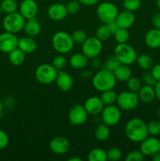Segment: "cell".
I'll return each mask as SVG.
<instances>
[{
    "mask_svg": "<svg viewBox=\"0 0 160 161\" xmlns=\"http://www.w3.org/2000/svg\"><path fill=\"white\" fill-rule=\"evenodd\" d=\"M125 134L130 141L133 142H141L148 136L147 124L140 118H133L126 123Z\"/></svg>",
    "mask_w": 160,
    "mask_h": 161,
    "instance_id": "obj_1",
    "label": "cell"
},
{
    "mask_svg": "<svg viewBox=\"0 0 160 161\" xmlns=\"http://www.w3.org/2000/svg\"><path fill=\"white\" fill-rule=\"evenodd\" d=\"M115 77L113 72L102 69L93 75L92 83L93 87L100 92L114 89L116 84Z\"/></svg>",
    "mask_w": 160,
    "mask_h": 161,
    "instance_id": "obj_2",
    "label": "cell"
},
{
    "mask_svg": "<svg viewBox=\"0 0 160 161\" xmlns=\"http://www.w3.org/2000/svg\"><path fill=\"white\" fill-rule=\"evenodd\" d=\"M51 42L53 50L60 54L71 52L75 45L72 36L64 31H56L52 37Z\"/></svg>",
    "mask_w": 160,
    "mask_h": 161,
    "instance_id": "obj_3",
    "label": "cell"
},
{
    "mask_svg": "<svg viewBox=\"0 0 160 161\" xmlns=\"http://www.w3.org/2000/svg\"><path fill=\"white\" fill-rule=\"evenodd\" d=\"M114 55L120 64L126 65H131L136 62L138 56L135 49L127 43L117 44L115 47Z\"/></svg>",
    "mask_w": 160,
    "mask_h": 161,
    "instance_id": "obj_4",
    "label": "cell"
},
{
    "mask_svg": "<svg viewBox=\"0 0 160 161\" xmlns=\"http://www.w3.org/2000/svg\"><path fill=\"white\" fill-rule=\"evenodd\" d=\"M25 22L26 19L17 11L6 14V17L3 18V26L6 31L16 34L24 29Z\"/></svg>",
    "mask_w": 160,
    "mask_h": 161,
    "instance_id": "obj_5",
    "label": "cell"
},
{
    "mask_svg": "<svg viewBox=\"0 0 160 161\" xmlns=\"http://www.w3.org/2000/svg\"><path fill=\"white\" fill-rule=\"evenodd\" d=\"M96 13L100 21L104 24H108L115 20L119 14V9L114 3L110 2H103L97 6Z\"/></svg>",
    "mask_w": 160,
    "mask_h": 161,
    "instance_id": "obj_6",
    "label": "cell"
},
{
    "mask_svg": "<svg viewBox=\"0 0 160 161\" xmlns=\"http://www.w3.org/2000/svg\"><path fill=\"white\" fill-rule=\"evenodd\" d=\"M139 102V97L136 93L125 91L118 94L116 104L120 109L124 111H133L138 106Z\"/></svg>",
    "mask_w": 160,
    "mask_h": 161,
    "instance_id": "obj_7",
    "label": "cell"
},
{
    "mask_svg": "<svg viewBox=\"0 0 160 161\" xmlns=\"http://www.w3.org/2000/svg\"><path fill=\"white\" fill-rule=\"evenodd\" d=\"M57 72L52 64H42L36 68L35 75L39 83L47 85L55 82Z\"/></svg>",
    "mask_w": 160,
    "mask_h": 161,
    "instance_id": "obj_8",
    "label": "cell"
},
{
    "mask_svg": "<svg viewBox=\"0 0 160 161\" xmlns=\"http://www.w3.org/2000/svg\"><path fill=\"white\" fill-rule=\"evenodd\" d=\"M103 49L102 42L96 36L89 37L82 44V53L89 59L99 56Z\"/></svg>",
    "mask_w": 160,
    "mask_h": 161,
    "instance_id": "obj_9",
    "label": "cell"
},
{
    "mask_svg": "<svg viewBox=\"0 0 160 161\" xmlns=\"http://www.w3.org/2000/svg\"><path fill=\"white\" fill-rule=\"evenodd\" d=\"M101 119L104 124L109 127L117 125L121 119L122 113L121 109L118 105H105L100 113Z\"/></svg>",
    "mask_w": 160,
    "mask_h": 161,
    "instance_id": "obj_10",
    "label": "cell"
},
{
    "mask_svg": "<svg viewBox=\"0 0 160 161\" xmlns=\"http://www.w3.org/2000/svg\"><path fill=\"white\" fill-rule=\"evenodd\" d=\"M88 115L84 105L77 104L70 108L67 118L72 126H81L86 122Z\"/></svg>",
    "mask_w": 160,
    "mask_h": 161,
    "instance_id": "obj_11",
    "label": "cell"
},
{
    "mask_svg": "<svg viewBox=\"0 0 160 161\" xmlns=\"http://www.w3.org/2000/svg\"><path fill=\"white\" fill-rule=\"evenodd\" d=\"M140 150L144 157H151L160 151V140L155 136H147L140 142Z\"/></svg>",
    "mask_w": 160,
    "mask_h": 161,
    "instance_id": "obj_12",
    "label": "cell"
},
{
    "mask_svg": "<svg viewBox=\"0 0 160 161\" xmlns=\"http://www.w3.org/2000/svg\"><path fill=\"white\" fill-rule=\"evenodd\" d=\"M19 39L16 34L5 32L0 34V51L3 53H9L18 47Z\"/></svg>",
    "mask_w": 160,
    "mask_h": 161,
    "instance_id": "obj_13",
    "label": "cell"
},
{
    "mask_svg": "<svg viewBox=\"0 0 160 161\" xmlns=\"http://www.w3.org/2000/svg\"><path fill=\"white\" fill-rule=\"evenodd\" d=\"M70 142L64 136H56L49 143V148L52 153L57 155L67 153L70 149Z\"/></svg>",
    "mask_w": 160,
    "mask_h": 161,
    "instance_id": "obj_14",
    "label": "cell"
},
{
    "mask_svg": "<svg viewBox=\"0 0 160 161\" xmlns=\"http://www.w3.org/2000/svg\"><path fill=\"white\" fill-rule=\"evenodd\" d=\"M19 13L26 20L35 18L39 12V6L35 0H23L19 5Z\"/></svg>",
    "mask_w": 160,
    "mask_h": 161,
    "instance_id": "obj_15",
    "label": "cell"
},
{
    "mask_svg": "<svg viewBox=\"0 0 160 161\" xmlns=\"http://www.w3.org/2000/svg\"><path fill=\"white\" fill-rule=\"evenodd\" d=\"M67 11L65 5L62 3H53L47 9V16L49 18L54 21L62 20L67 17Z\"/></svg>",
    "mask_w": 160,
    "mask_h": 161,
    "instance_id": "obj_16",
    "label": "cell"
},
{
    "mask_svg": "<svg viewBox=\"0 0 160 161\" xmlns=\"http://www.w3.org/2000/svg\"><path fill=\"white\" fill-rule=\"evenodd\" d=\"M55 82L57 87L64 92H67L72 90L74 85V80L72 75L64 70L58 71Z\"/></svg>",
    "mask_w": 160,
    "mask_h": 161,
    "instance_id": "obj_17",
    "label": "cell"
},
{
    "mask_svg": "<svg viewBox=\"0 0 160 161\" xmlns=\"http://www.w3.org/2000/svg\"><path fill=\"white\" fill-rule=\"evenodd\" d=\"M83 105H84L88 114L93 115V116L100 114L104 107V105L102 102L100 97H97V96H92V97H88L85 101Z\"/></svg>",
    "mask_w": 160,
    "mask_h": 161,
    "instance_id": "obj_18",
    "label": "cell"
},
{
    "mask_svg": "<svg viewBox=\"0 0 160 161\" xmlns=\"http://www.w3.org/2000/svg\"><path fill=\"white\" fill-rule=\"evenodd\" d=\"M116 23L119 26V28H131L135 21V16L133 12L128 10H124L119 12L117 17L115 19Z\"/></svg>",
    "mask_w": 160,
    "mask_h": 161,
    "instance_id": "obj_19",
    "label": "cell"
},
{
    "mask_svg": "<svg viewBox=\"0 0 160 161\" xmlns=\"http://www.w3.org/2000/svg\"><path fill=\"white\" fill-rule=\"evenodd\" d=\"M146 46L152 50H156L160 47V29L152 28L147 31L144 36Z\"/></svg>",
    "mask_w": 160,
    "mask_h": 161,
    "instance_id": "obj_20",
    "label": "cell"
},
{
    "mask_svg": "<svg viewBox=\"0 0 160 161\" xmlns=\"http://www.w3.org/2000/svg\"><path fill=\"white\" fill-rule=\"evenodd\" d=\"M138 97L141 102L145 104L152 103L156 98L155 88L152 86L145 85L142 86L137 92Z\"/></svg>",
    "mask_w": 160,
    "mask_h": 161,
    "instance_id": "obj_21",
    "label": "cell"
},
{
    "mask_svg": "<svg viewBox=\"0 0 160 161\" xmlns=\"http://www.w3.org/2000/svg\"><path fill=\"white\" fill-rule=\"evenodd\" d=\"M17 47L24 53L29 54V53L35 51L36 48H37V42L35 40L34 38L27 36L19 39Z\"/></svg>",
    "mask_w": 160,
    "mask_h": 161,
    "instance_id": "obj_22",
    "label": "cell"
},
{
    "mask_svg": "<svg viewBox=\"0 0 160 161\" xmlns=\"http://www.w3.org/2000/svg\"><path fill=\"white\" fill-rule=\"evenodd\" d=\"M23 30L25 34H26V36L35 38L40 34L41 25L35 17V18L28 19L25 22Z\"/></svg>",
    "mask_w": 160,
    "mask_h": 161,
    "instance_id": "obj_23",
    "label": "cell"
},
{
    "mask_svg": "<svg viewBox=\"0 0 160 161\" xmlns=\"http://www.w3.org/2000/svg\"><path fill=\"white\" fill-rule=\"evenodd\" d=\"M88 61H89V58L85 56L83 53H76L71 56L68 62L72 69L81 70L86 67Z\"/></svg>",
    "mask_w": 160,
    "mask_h": 161,
    "instance_id": "obj_24",
    "label": "cell"
},
{
    "mask_svg": "<svg viewBox=\"0 0 160 161\" xmlns=\"http://www.w3.org/2000/svg\"><path fill=\"white\" fill-rule=\"evenodd\" d=\"M116 80L119 82H126L132 76V70L130 65L120 64L113 71Z\"/></svg>",
    "mask_w": 160,
    "mask_h": 161,
    "instance_id": "obj_25",
    "label": "cell"
},
{
    "mask_svg": "<svg viewBox=\"0 0 160 161\" xmlns=\"http://www.w3.org/2000/svg\"><path fill=\"white\" fill-rule=\"evenodd\" d=\"M9 54V61L14 66H20L25 61V55L26 53H24L21 50L17 47L15 50H12Z\"/></svg>",
    "mask_w": 160,
    "mask_h": 161,
    "instance_id": "obj_26",
    "label": "cell"
},
{
    "mask_svg": "<svg viewBox=\"0 0 160 161\" xmlns=\"http://www.w3.org/2000/svg\"><path fill=\"white\" fill-rule=\"evenodd\" d=\"M94 136L97 141L104 142L108 140L110 136L109 126L106 125L104 123L97 125L94 130Z\"/></svg>",
    "mask_w": 160,
    "mask_h": 161,
    "instance_id": "obj_27",
    "label": "cell"
},
{
    "mask_svg": "<svg viewBox=\"0 0 160 161\" xmlns=\"http://www.w3.org/2000/svg\"><path fill=\"white\" fill-rule=\"evenodd\" d=\"M136 62L137 63L138 66L141 68L143 70H151L152 66L154 65V61L149 55L145 54H141L138 55L137 58H136Z\"/></svg>",
    "mask_w": 160,
    "mask_h": 161,
    "instance_id": "obj_28",
    "label": "cell"
},
{
    "mask_svg": "<svg viewBox=\"0 0 160 161\" xmlns=\"http://www.w3.org/2000/svg\"><path fill=\"white\" fill-rule=\"evenodd\" d=\"M88 160L89 161H106L107 151L101 148H95L93 149L88 154Z\"/></svg>",
    "mask_w": 160,
    "mask_h": 161,
    "instance_id": "obj_29",
    "label": "cell"
},
{
    "mask_svg": "<svg viewBox=\"0 0 160 161\" xmlns=\"http://www.w3.org/2000/svg\"><path fill=\"white\" fill-rule=\"evenodd\" d=\"M101 93L102 94L100 97L101 99L102 102L104 103V106L105 105H114L115 103H116L118 94H116V92L114 90H108V91H103Z\"/></svg>",
    "mask_w": 160,
    "mask_h": 161,
    "instance_id": "obj_30",
    "label": "cell"
},
{
    "mask_svg": "<svg viewBox=\"0 0 160 161\" xmlns=\"http://www.w3.org/2000/svg\"><path fill=\"white\" fill-rule=\"evenodd\" d=\"M0 6L3 12L6 14L17 12L19 7L16 0H3L0 3Z\"/></svg>",
    "mask_w": 160,
    "mask_h": 161,
    "instance_id": "obj_31",
    "label": "cell"
},
{
    "mask_svg": "<svg viewBox=\"0 0 160 161\" xmlns=\"http://www.w3.org/2000/svg\"><path fill=\"white\" fill-rule=\"evenodd\" d=\"M111 32L110 31L109 28H108L107 24H104V25H100L96 30V37L98 39H100L101 42H104L107 41L111 36Z\"/></svg>",
    "mask_w": 160,
    "mask_h": 161,
    "instance_id": "obj_32",
    "label": "cell"
},
{
    "mask_svg": "<svg viewBox=\"0 0 160 161\" xmlns=\"http://www.w3.org/2000/svg\"><path fill=\"white\" fill-rule=\"evenodd\" d=\"M113 36L117 44L126 43L127 41L130 39V33H129L128 29H125V28H119L113 34Z\"/></svg>",
    "mask_w": 160,
    "mask_h": 161,
    "instance_id": "obj_33",
    "label": "cell"
},
{
    "mask_svg": "<svg viewBox=\"0 0 160 161\" xmlns=\"http://www.w3.org/2000/svg\"><path fill=\"white\" fill-rule=\"evenodd\" d=\"M126 86L128 91L137 94L139 90L142 86V84H141V81L139 79L134 76H131L126 81Z\"/></svg>",
    "mask_w": 160,
    "mask_h": 161,
    "instance_id": "obj_34",
    "label": "cell"
},
{
    "mask_svg": "<svg viewBox=\"0 0 160 161\" xmlns=\"http://www.w3.org/2000/svg\"><path fill=\"white\" fill-rule=\"evenodd\" d=\"M119 64H120V62L118 61L117 58L115 55H112V56L108 57L106 61H104V63L102 64V69L113 72Z\"/></svg>",
    "mask_w": 160,
    "mask_h": 161,
    "instance_id": "obj_35",
    "label": "cell"
},
{
    "mask_svg": "<svg viewBox=\"0 0 160 161\" xmlns=\"http://www.w3.org/2000/svg\"><path fill=\"white\" fill-rule=\"evenodd\" d=\"M141 6V0H123L122 1V6L125 10L130 12H135L138 10Z\"/></svg>",
    "mask_w": 160,
    "mask_h": 161,
    "instance_id": "obj_36",
    "label": "cell"
},
{
    "mask_svg": "<svg viewBox=\"0 0 160 161\" xmlns=\"http://www.w3.org/2000/svg\"><path fill=\"white\" fill-rule=\"evenodd\" d=\"M67 64V61L65 57L62 54H60L53 58L52 61V65L57 71L64 70Z\"/></svg>",
    "mask_w": 160,
    "mask_h": 161,
    "instance_id": "obj_37",
    "label": "cell"
},
{
    "mask_svg": "<svg viewBox=\"0 0 160 161\" xmlns=\"http://www.w3.org/2000/svg\"><path fill=\"white\" fill-rule=\"evenodd\" d=\"M71 36H72V40H73L74 43L78 44V45H82V44L85 42V40L88 38L86 33L83 30L81 29H78L74 31Z\"/></svg>",
    "mask_w": 160,
    "mask_h": 161,
    "instance_id": "obj_38",
    "label": "cell"
},
{
    "mask_svg": "<svg viewBox=\"0 0 160 161\" xmlns=\"http://www.w3.org/2000/svg\"><path fill=\"white\" fill-rule=\"evenodd\" d=\"M148 135L157 136L160 134V122L158 120H152L147 124Z\"/></svg>",
    "mask_w": 160,
    "mask_h": 161,
    "instance_id": "obj_39",
    "label": "cell"
},
{
    "mask_svg": "<svg viewBox=\"0 0 160 161\" xmlns=\"http://www.w3.org/2000/svg\"><path fill=\"white\" fill-rule=\"evenodd\" d=\"M122 151L117 147L110 148L107 151V158H108V160L118 161L122 158Z\"/></svg>",
    "mask_w": 160,
    "mask_h": 161,
    "instance_id": "obj_40",
    "label": "cell"
},
{
    "mask_svg": "<svg viewBox=\"0 0 160 161\" xmlns=\"http://www.w3.org/2000/svg\"><path fill=\"white\" fill-rule=\"evenodd\" d=\"M66 6V9L68 14H75L80 10V8H81V4H80L78 0H72V1L68 2Z\"/></svg>",
    "mask_w": 160,
    "mask_h": 161,
    "instance_id": "obj_41",
    "label": "cell"
},
{
    "mask_svg": "<svg viewBox=\"0 0 160 161\" xmlns=\"http://www.w3.org/2000/svg\"><path fill=\"white\" fill-rule=\"evenodd\" d=\"M144 156L141 150H133L129 153L125 157V161H142L144 160Z\"/></svg>",
    "mask_w": 160,
    "mask_h": 161,
    "instance_id": "obj_42",
    "label": "cell"
},
{
    "mask_svg": "<svg viewBox=\"0 0 160 161\" xmlns=\"http://www.w3.org/2000/svg\"><path fill=\"white\" fill-rule=\"evenodd\" d=\"M142 80L143 82L144 83L145 85H149V86H154L156 83V80L154 78V76L152 75V74L150 72H147L143 75L142 76Z\"/></svg>",
    "mask_w": 160,
    "mask_h": 161,
    "instance_id": "obj_43",
    "label": "cell"
},
{
    "mask_svg": "<svg viewBox=\"0 0 160 161\" xmlns=\"http://www.w3.org/2000/svg\"><path fill=\"white\" fill-rule=\"evenodd\" d=\"M9 138L7 134L3 130H0V150L4 149L9 145Z\"/></svg>",
    "mask_w": 160,
    "mask_h": 161,
    "instance_id": "obj_44",
    "label": "cell"
},
{
    "mask_svg": "<svg viewBox=\"0 0 160 161\" xmlns=\"http://www.w3.org/2000/svg\"><path fill=\"white\" fill-rule=\"evenodd\" d=\"M151 73L154 76V78L156 80V81L160 80V63L158 64H154L152 68L151 69Z\"/></svg>",
    "mask_w": 160,
    "mask_h": 161,
    "instance_id": "obj_45",
    "label": "cell"
},
{
    "mask_svg": "<svg viewBox=\"0 0 160 161\" xmlns=\"http://www.w3.org/2000/svg\"><path fill=\"white\" fill-rule=\"evenodd\" d=\"M152 23L154 28L160 29V14H155L152 17Z\"/></svg>",
    "mask_w": 160,
    "mask_h": 161,
    "instance_id": "obj_46",
    "label": "cell"
},
{
    "mask_svg": "<svg viewBox=\"0 0 160 161\" xmlns=\"http://www.w3.org/2000/svg\"><path fill=\"white\" fill-rule=\"evenodd\" d=\"M107 25H108V28H109L110 31H111L112 35L114 34V33L119 28V26L118 25V24L116 23L115 20H113V21L109 22V23L107 24Z\"/></svg>",
    "mask_w": 160,
    "mask_h": 161,
    "instance_id": "obj_47",
    "label": "cell"
},
{
    "mask_svg": "<svg viewBox=\"0 0 160 161\" xmlns=\"http://www.w3.org/2000/svg\"><path fill=\"white\" fill-rule=\"evenodd\" d=\"M80 4L86 6H92L97 4L99 0H78Z\"/></svg>",
    "mask_w": 160,
    "mask_h": 161,
    "instance_id": "obj_48",
    "label": "cell"
},
{
    "mask_svg": "<svg viewBox=\"0 0 160 161\" xmlns=\"http://www.w3.org/2000/svg\"><path fill=\"white\" fill-rule=\"evenodd\" d=\"M155 91V95H156V98L158 101H160V80L159 81H157L155 85L154 86Z\"/></svg>",
    "mask_w": 160,
    "mask_h": 161,
    "instance_id": "obj_49",
    "label": "cell"
},
{
    "mask_svg": "<svg viewBox=\"0 0 160 161\" xmlns=\"http://www.w3.org/2000/svg\"><path fill=\"white\" fill-rule=\"evenodd\" d=\"M91 64H92L93 67H94L95 69H97V68L99 67H102V64L101 62H100V60L97 59V58H92V62H91Z\"/></svg>",
    "mask_w": 160,
    "mask_h": 161,
    "instance_id": "obj_50",
    "label": "cell"
},
{
    "mask_svg": "<svg viewBox=\"0 0 160 161\" xmlns=\"http://www.w3.org/2000/svg\"><path fill=\"white\" fill-rule=\"evenodd\" d=\"M152 160L153 161H160V151L156 153L155 155L152 156Z\"/></svg>",
    "mask_w": 160,
    "mask_h": 161,
    "instance_id": "obj_51",
    "label": "cell"
},
{
    "mask_svg": "<svg viewBox=\"0 0 160 161\" xmlns=\"http://www.w3.org/2000/svg\"><path fill=\"white\" fill-rule=\"evenodd\" d=\"M68 161H82V160L80 157H71V158H68Z\"/></svg>",
    "mask_w": 160,
    "mask_h": 161,
    "instance_id": "obj_52",
    "label": "cell"
},
{
    "mask_svg": "<svg viewBox=\"0 0 160 161\" xmlns=\"http://www.w3.org/2000/svg\"><path fill=\"white\" fill-rule=\"evenodd\" d=\"M155 4H156L157 8H158V9H160V0H156V2H155Z\"/></svg>",
    "mask_w": 160,
    "mask_h": 161,
    "instance_id": "obj_53",
    "label": "cell"
},
{
    "mask_svg": "<svg viewBox=\"0 0 160 161\" xmlns=\"http://www.w3.org/2000/svg\"><path fill=\"white\" fill-rule=\"evenodd\" d=\"M3 104H2V102H0V115H1L2 112H3Z\"/></svg>",
    "mask_w": 160,
    "mask_h": 161,
    "instance_id": "obj_54",
    "label": "cell"
},
{
    "mask_svg": "<svg viewBox=\"0 0 160 161\" xmlns=\"http://www.w3.org/2000/svg\"><path fill=\"white\" fill-rule=\"evenodd\" d=\"M158 117H159V119H160V106L158 109Z\"/></svg>",
    "mask_w": 160,
    "mask_h": 161,
    "instance_id": "obj_55",
    "label": "cell"
},
{
    "mask_svg": "<svg viewBox=\"0 0 160 161\" xmlns=\"http://www.w3.org/2000/svg\"><path fill=\"white\" fill-rule=\"evenodd\" d=\"M2 13H3V10H2V8H1V6H0V15H1Z\"/></svg>",
    "mask_w": 160,
    "mask_h": 161,
    "instance_id": "obj_56",
    "label": "cell"
}]
</instances>
